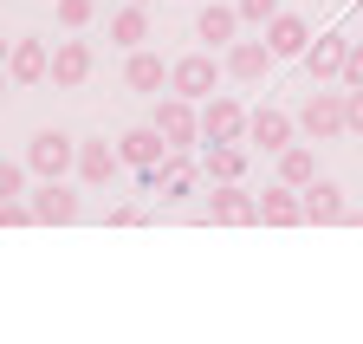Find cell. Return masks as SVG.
<instances>
[{
  "label": "cell",
  "mask_w": 363,
  "mask_h": 344,
  "mask_svg": "<svg viewBox=\"0 0 363 344\" xmlns=\"http://www.w3.org/2000/svg\"><path fill=\"white\" fill-rule=\"evenodd\" d=\"M247 117L253 111H240L227 91L201 98V143H247Z\"/></svg>",
  "instance_id": "obj_1"
},
{
  "label": "cell",
  "mask_w": 363,
  "mask_h": 344,
  "mask_svg": "<svg viewBox=\"0 0 363 344\" xmlns=\"http://www.w3.org/2000/svg\"><path fill=\"white\" fill-rule=\"evenodd\" d=\"M26 169H33L39 182H59L65 169H78V143H72L65 131H39L33 150H26Z\"/></svg>",
  "instance_id": "obj_2"
},
{
  "label": "cell",
  "mask_w": 363,
  "mask_h": 344,
  "mask_svg": "<svg viewBox=\"0 0 363 344\" xmlns=\"http://www.w3.org/2000/svg\"><path fill=\"white\" fill-rule=\"evenodd\" d=\"M298 131H305L311 143L344 137V131H350V123H344V91H311V98H305V111H298Z\"/></svg>",
  "instance_id": "obj_3"
},
{
  "label": "cell",
  "mask_w": 363,
  "mask_h": 344,
  "mask_svg": "<svg viewBox=\"0 0 363 344\" xmlns=\"http://www.w3.org/2000/svg\"><path fill=\"white\" fill-rule=\"evenodd\" d=\"M156 131L182 150V143H195L201 137V111H195V98H182V91H169V98H156Z\"/></svg>",
  "instance_id": "obj_4"
},
{
  "label": "cell",
  "mask_w": 363,
  "mask_h": 344,
  "mask_svg": "<svg viewBox=\"0 0 363 344\" xmlns=\"http://www.w3.org/2000/svg\"><path fill=\"white\" fill-rule=\"evenodd\" d=\"M214 84H220V65L208 59V52H189V59H175L169 65V91H182V98H214Z\"/></svg>",
  "instance_id": "obj_5"
},
{
  "label": "cell",
  "mask_w": 363,
  "mask_h": 344,
  "mask_svg": "<svg viewBox=\"0 0 363 344\" xmlns=\"http://www.w3.org/2000/svg\"><path fill=\"white\" fill-rule=\"evenodd\" d=\"M117 150H123V162H136V169H162V162L175 156V143L156 131V123H143V131H123Z\"/></svg>",
  "instance_id": "obj_6"
},
{
  "label": "cell",
  "mask_w": 363,
  "mask_h": 344,
  "mask_svg": "<svg viewBox=\"0 0 363 344\" xmlns=\"http://www.w3.org/2000/svg\"><path fill=\"white\" fill-rule=\"evenodd\" d=\"M208 214L220 228H253L259 221V201L240 189V182H214V201H208Z\"/></svg>",
  "instance_id": "obj_7"
},
{
  "label": "cell",
  "mask_w": 363,
  "mask_h": 344,
  "mask_svg": "<svg viewBox=\"0 0 363 344\" xmlns=\"http://www.w3.org/2000/svg\"><path fill=\"white\" fill-rule=\"evenodd\" d=\"M305 221L337 228V221H357V214H350V201H344V189H337V182H325V176H318V182L305 189Z\"/></svg>",
  "instance_id": "obj_8"
},
{
  "label": "cell",
  "mask_w": 363,
  "mask_h": 344,
  "mask_svg": "<svg viewBox=\"0 0 363 344\" xmlns=\"http://www.w3.org/2000/svg\"><path fill=\"white\" fill-rule=\"evenodd\" d=\"M344 52H350V39H344V33L311 39V46H305V72H311V84H331V78H344Z\"/></svg>",
  "instance_id": "obj_9"
},
{
  "label": "cell",
  "mask_w": 363,
  "mask_h": 344,
  "mask_svg": "<svg viewBox=\"0 0 363 344\" xmlns=\"http://www.w3.org/2000/svg\"><path fill=\"white\" fill-rule=\"evenodd\" d=\"M117 169H123V150L117 143H78V182L84 189H111Z\"/></svg>",
  "instance_id": "obj_10"
},
{
  "label": "cell",
  "mask_w": 363,
  "mask_h": 344,
  "mask_svg": "<svg viewBox=\"0 0 363 344\" xmlns=\"http://www.w3.org/2000/svg\"><path fill=\"white\" fill-rule=\"evenodd\" d=\"M292 131H298V123H292L286 111H272V104H259V111L247 117V143H259V150H272V156L292 143Z\"/></svg>",
  "instance_id": "obj_11"
},
{
  "label": "cell",
  "mask_w": 363,
  "mask_h": 344,
  "mask_svg": "<svg viewBox=\"0 0 363 344\" xmlns=\"http://www.w3.org/2000/svg\"><path fill=\"white\" fill-rule=\"evenodd\" d=\"M266 46H272V59H305L311 26H305L298 13H272V20H266Z\"/></svg>",
  "instance_id": "obj_12"
},
{
  "label": "cell",
  "mask_w": 363,
  "mask_h": 344,
  "mask_svg": "<svg viewBox=\"0 0 363 344\" xmlns=\"http://www.w3.org/2000/svg\"><path fill=\"white\" fill-rule=\"evenodd\" d=\"M259 221H266V228H298V221H305V189H292V182L266 189V195H259Z\"/></svg>",
  "instance_id": "obj_13"
},
{
  "label": "cell",
  "mask_w": 363,
  "mask_h": 344,
  "mask_svg": "<svg viewBox=\"0 0 363 344\" xmlns=\"http://www.w3.org/2000/svg\"><path fill=\"white\" fill-rule=\"evenodd\" d=\"M227 72H234L240 84H259L272 72V46L266 39H234V46H227Z\"/></svg>",
  "instance_id": "obj_14"
},
{
  "label": "cell",
  "mask_w": 363,
  "mask_h": 344,
  "mask_svg": "<svg viewBox=\"0 0 363 344\" xmlns=\"http://www.w3.org/2000/svg\"><path fill=\"white\" fill-rule=\"evenodd\" d=\"M84 78H91V46H84V39H59V52H52V84H59V91H78Z\"/></svg>",
  "instance_id": "obj_15"
},
{
  "label": "cell",
  "mask_w": 363,
  "mask_h": 344,
  "mask_svg": "<svg viewBox=\"0 0 363 344\" xmlns=\"http://www.w3.org/2000/svg\"><path fill=\"white\" fill-rule=\"evenodd\" d=\"M33 214H39V228H65V221H78V195L65 189V176L45 182V189L33 195Z\"/></svg>",
  "instance_id": "obj_16"
},
{
  "label": "cell",
  "mask_w": 363,
  "mask_h": 344,
  "mask_svg": "<svg viewBox=\"0 0 363 344\" xmlns=\"http://www.w3.org/2000/svg\"><path fill=\"white\" fill-rule=\"evenodd\" d=\"M7 72H13V84H45V78H52V52H45L39 39H13Z\"/></svg>",
  "instance_id": "obj_17"
},
{
  "label": "cell",
  "mask_w": 363,
  "mask_h": 344,
  "mask_svg": "<svg viewBox=\"0 0 363 344\" xmlns=\"http://www.w3.org/2000/svg\"><path fill=\"white\" fill-rule=\"evenodd\" d=\"M123 84H130V91H143V98H162L169 65H162L156 52H143V46H136V52H130V65H123Z\"/></svg>",
  "instance_id": "obj_18"
},
{
  "label": "cell",
  "mask_w": 363,
  "mask_h": 344,
  "mask_svg": "<svg viewBox=\"0 0 363 344\" xmlns=\"http://www.w3.org/2000/svg\"><path fill=\"white\" fill-rule=\"evenodd\" d=\"M234 33H240V7H201L195 13V39H208V46H234Z\"/></svg>",
  "instance_id": "obj_19"
},
{
  "label": "cell",
  "mask_w": 363,
  "mask_h": 344,
  "mask_svg": "<svg viewBox=\"0 0 363 344\" xmlns=\"http://www.w3.org/2000/svg\"><path fill=\"white\" fill-rule=\"evenodd\" d=\"M201 169H208V182H240L247 176V150L240 143H208Z\"/></svg>",
  "instance_id": "obj_20"
},
{
  "label": "cell",
  "mask_w": 363,
  "mask_h": 344,
  "mask_svg": "<svg viewBox=\"0 0 363 344\" xmlns=\"http://www.w3.org/2000/svg\"><path fill=\"white\" fill-rule=\"evenodd\" d=\"M279 182H292V189H311V182H318V156H311L305 143H286V150H279Z\"/></svg>",
  "instance_id": "obj_21"
},
{
  "label": "cell",
  "mask_w": 363,
  "mask_h": 344,
  "mask_svg": "<svg viewBox=\"0 0 363 344\" xmlns=\"http://www.w3.org/2000/svg\"><path fill=\"white\" fill-rule=\"evenodd\" d=\"M111 39H117V46H130V52L150 39V13H143V0H130L123 13H111Z\"/></svg>",
  "instance_id": "obj_22"
},
{
  "label": "cell",
  "mask_w": 363,
  "mask_h": 344,
  "mask_svg": "<svg viewBox=\"0 0 363 344\" xmlns=\"http://www.w3.org/2000/svg\"><path fill=\"white\" fill-rule=\"evenodd\" d=\"M52 7H59V26L65 33H84L91 20H98V0H52Z\"/></svg>",
  "instance_id": "obj_23"
},
{
  "label": "cell",
  "mask_w": 363,
  "mask_h": 344,
  "mask_svg": "<svg viewBox=\"0 0 363 344\" xmlns=\"http://www.w3.org/2000/svg\"><path fill=\"white\" fill-rule=\"evenodd\" d=\"M26 176H33L26 162H0V201H20L26 195Z\"/></svg>",
  "instance_id": "obj_24"
},
{
  "label": "cell",
  "mask_w": 363,
  "mask_h": 344,
  "mask_svg": "<svg viewBox=\"0 0 363 344\" xmlns=\"http://www.w3.org/2000/svg\"><path fill=\"white\" fill-rule=\"evenodd\" d=\"M344 91H357V84H363V39H350V52H344Z\"/></svg>",
  "instance_id": "obj_25"
},
{
  "label": "cell",
  "mask_w": 363,
  "mask_h": 344,
  "mask_svg": "<svg viewBox=\"0 0 363 344\" xmlns=\"http://www.w3.org/2000/svg\"><path fill=\"white\" fill-rule=\"evenodd\" d=\"M240 7V20H253V26H266L272 13H279V0H234Z\"/></svg>",
  "instance_id": "obj_26"
},
{
  "label": "cell",
  "mask_w": 363,
  "mask_h": 344,
  "mask_svg": "<svg viewBox=\"0 0 363 344\" xmlns=\"http://www.w3.org/2000/svg\"><path fill=\"white\" fill-rule=\"evenodd\" d=\"M344 123H350V137H363V84L344 91Z\"/></svg>",
  "instance_id": "obj_27"
},
{
  "label": "cell",
  "mask_w": 363,
  "mask_h": 344,
  "mask_svg": "<svg viewBox=\"0 0 363 344\" xmlns=\"http://www.w3.org/2000/svg\"><path fill=\"white\" fill-rule=\"evenodd\" d=\"M7 59H13V39H7V33H0V65H7Z\"/></svg>",
  "instance_id": "obj_28"
},
{
  "label": "cell",
  "mask_w": 363,
  "mask_h": 344,
  "mask_svg": "<svg viewBox=\"0 0 363 344\" xmlns=\"http://www.w3.org/2000/svg\"><path fill=\"white\" fill-rule=\"evenodd\" d=\"M7 78H13V72H7V65H0V91H7Z\"/></svg>",
  "instance_id": "obj_29"
},
{
  "label": "cell",
  "mask_w": 363,
  "mask_h": 344,
  "mask_svg": "<svg viewBox=\"0 0 363 344\" xmlns=\"http://www.w3.org/2000/svg\"><path fill=\"white\" fill-rule=\"evenodd\" d=\"M357 7H363V0H357Z\"/></svg>",
  "instance_id": "obj_30"
},
{
  "label": "cell",
  "mask_w": 363,
  "mask_h": 344,
  "mask_svg": "<svg viewBox=\"0 0 363 344\" xmlns=\"http://www.w3.org/2000/svg\"><path fill=\"white\" fill-rule=\"evenodd\" d=\"M143 7H150V0H143Z\"/></svg>",
  "instance_id": "obj_31"
}]
</instances>
